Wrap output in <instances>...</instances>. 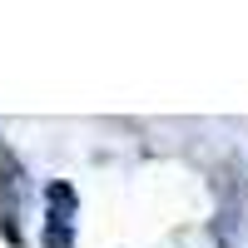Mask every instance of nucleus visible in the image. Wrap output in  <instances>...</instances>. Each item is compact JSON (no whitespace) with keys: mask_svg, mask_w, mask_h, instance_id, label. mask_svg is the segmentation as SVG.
Instances as JSON below:
<instances>
[]
</instances>
